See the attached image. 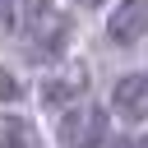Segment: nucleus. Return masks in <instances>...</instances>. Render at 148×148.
Returning <instances> with one entry per match:
<instances>
[{"instance_id":"nucleus-8","label":"nucleus","mask_w":148,"mask_h":148,"mask_svg":"<svg viewBox=\"0 0 148 148\" xmlns=\"http://www.w3.org/2000/svg\"><path fill=\"white\" fill-rule=\"evenodd\" d=\"M0 92L14 97V92H18V79H14V74H0Z\"/></svg>"},{"instance_id":"nucleus-7","label":"nucleus","mask_w":148,"mask_h":148,"mask_svg":"<svg viewBox=\"0 0 148 148\" xmlns=\"http://www.w3.org/2000/svg\"><path fill=\"white\" fill-rule=\"evenodd\" d=\"M14 18H18V5L14 0H0V28H14Z\"/></svg>"},{"instance_id":"nucleus-10","label":"nucleus","mask_w":148,"mask_h":148,"mask_svg":"<svg viewBox=\"0 0 148 148\" xmlns=\"http://www.w3.org/2000/svg\"><path fill=\"white\" fill-rule=\"evenodd\" d=\"M143 148H148V143H143Z\"/></svg>"},{"instance_id":"nucleus-4","label":"nucleus","mask_w":148,"mask_h":148,"mask_svg":"<svg viewBox=\"0 0 148 148\" xmlns=\"http://www.w3.org/2000/svg\"><path fill=\"white\" fill-rule=\"evenodd\" d=\"M111 106L120 120H148V74H125L111 88Z\"/></svg>"},{"instance_id":"nucleus-6","label":"nucleus","mask_w":148,"mask_h":148,"mask_svg":"<svg viewBox=\"0 0 148 148\" xmlns=\"http://www.w3.org/2000/svg\"><path fill=\"white\" fill-rule=\"evenodd\" d=\"M65 37H69V23H65L60 14H42V18H37V37H32V46H37V51L46 46V51L56 56V51L65 46Z\"/></svg>"},{"instance_id":"nucleus-9","label":"nucleus","mask_w":148,"mask_h":148,"mask_svg":"<svg viewBox=\"0 0 148 148\" xmlns=\"http://www.w3.org/2000/svg\"><path fill=\"white\" fill-rule=\"evenodd\" d=\"M74 5H102V0H74Z\"/></svg>"},{"instance_id":"nucleus-1","label":"nucleus","mask_w":148,"mask_h":148,"mask_svg":"<svg viewBox=\"0 0 148 148\" xmlns=\"http://www.w3.org/2000/svg\"><path fill=\"white\" fill-rule=\"evenodd\" d=\"M60 148H102L106 143V111L97 102H74L56 125Z\"/></svg>"},{"instance_id":"nucleus-5","label":"nucleus","mask_w":148,"mask_h":148,"mask_svg":"<svg viewBox=\"0 0 148 148\" xmlns=\"http://www.w3.org/2000/svg\"><path fill=\"white\" fill-rule=\"evenodd\" d=\"M0 148H37V130L23 116H0Z\"/></svg>"},{"instance_id":"nucleus-2","label":"nucleus","mask_w":148,"mask_h":148,"mask_svg":"<svg viewBox=\"0 0 148 148\" xmlns=\"http://www.w3.org/2000/svg\"><path fill=\"white\" fill-rule=\"evenodd\" d=\"M83 92H88V69L83 65H56L37 83V102L42 106H65V102H74Z\"/></svg>"},{"instance_id":"nucleus-3","label":"nucleus","mask_w":148,"mask_h":148,"mask_svg":"<svg viewBox=\"0 0 148 148\" xmlns=\"http://www.w3.org/2000/svg\"><path fill=\"white\" fill-rule=\"evenodd\" d=\"M143 32H148V0H120L116 14L106 18V37L120 42V46H130V42H139Z\"/></svg>"}]
</instances>
